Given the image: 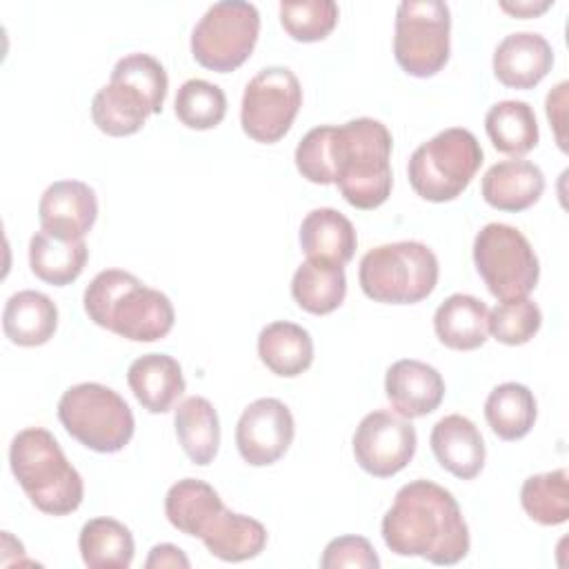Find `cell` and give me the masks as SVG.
I'll return each instance as SVG.
<instances>
[{"mask_svg": "<svg viewBox=\"0 0 569 569\" xmlns=\"http://www.w3.org/2000/svg\"><path fill=\"white\" fill-rule=\"evenodd\" d=\"M391 133L380 120L356 118L307 131L293 160L302 178L313 184H338L351 207L367 211L391 193Z\"/></svg>", "mask_w": 569, "mask_h": 569, "instance_id": "obj_1", "label": "cell"}, {"mask_svg": "<svg viewBox=\"0 0 569 569\" xmlns=\"http://www.w3.org/2000/svg\"><path fill=\"white\" fill-rule=\"evenodd\" d=\"M382 540L396 556L456 565L469 553V527L451 491L431 480L402 485L382 518Z\"/></svg>", "mask_w": 569, "mask_h": 569, "instance_id": "obj_2", "label": "cell"}, {"mask_svg": "<svg viewBox=\"0 0 569 569\" xmlns=\"http://www.w3.org/2000/svg\"><path fill=\"white\" fill-rule=\"evenodd\" d=\"M87 316L131 342H156L173 329L176 311L167 293L122 269L100 271L84 289Z\"/></svg>", "mask_w": 569, "mask_h": 569, "instance_id": "obj_3", "label": "cell"}, {"mask_svg": "<svg viewBox=\"0 0 569 569\" xmlns=\"http://www.w3.org/2000/svg\"><path fill=\"white\" fill-rule=\"evenodd\" d=\"M9 467L31 505L42 513H73L84 498L82 476L67 460L53 433L42 427H29L13 436Z\"/></svg>", "mask_w": 569, "mask_h": 569, "instance_id": "obj_4", "label": "cell"}, {"mask_svg": "<svg viewBox=\"0 0 569 569\" xmlns=\"http://www.w3.org/2000/svg\"><path fill=\"white\" fill-rule=\"evenodd\" d=\"M438 258L418 240H400L369 249L358 269L367 298L385 305H416L438 284Z\"/></svg>", "mask_w": 569, "mask_h": 569, "instance_id": "obj_5", "label": "cell"}, {"mask_svg": "<svg viewBox=\"0 0 569 569\" xmlns=\"http://www.w3.org/2000/svg\"><path fill=\"white\" fill-rule=\"evenodd\" d=\"M482 158V147L469 129L449 127L411 153L409 184L429 202L456 200L473 180Z\"/></svg>", "mask_w": 569, "mask_h": 569, "instance_id": "obj_6", "label": "cell"}, {"mask_svg": "<svg viewBox=\"0 0 569 569\" xmlns=\"http://www.w3.org/2000/svg\"><path fill=\"white\" fill-rule=\"evenodd\" d=\"M58 420L71 438L98 453L124 449L136 431L127 400L100 382L69 387L58 400Z\"/></svg>", "mask_w": 569, "mask_h": 569, "instance_id": "obj_7", "label": "cell"}, {"mask_svg": "<svg viewBox=\"0 0 569 569\" xmlns=\"http://www.w3.org/2000/svg\"><path fill=\"white\" fill-rule=\"evenodd\" d=\"M473 264L498 300L527 298L540 278L533 247L516 227L505 222H489L476 233Z\"/></svg>", "mask_w": 569, "mask_h": 569, "instance_id": "obj_8", "label": "cell"}, {"mask_svg": "<svg viewBox=\"0 0 569 569\" xmlns=\"http://www.w3.org/2000/svg\"><path fill=\"white\" fill-rule=\"evenodd\" d=\"M260 33V13L244 0H222L211 4L191 31L193 60L218 73H229L244 64Z\"/></svg>", "mask_w": 569, "mask_h": 569, "instance_id": "obj_9", "label": "cell"}, {"mask_svg": "<svg viewBox=\"0 0 569 569\" xmlns=\"http://www.w3.org/2000/svg\"><path fill=\"white\" fill-rule=\"evenodd\" d=\"M451 11L440 0H402L396 9L393 56L416 78L436 76L449 60Z\"/></svg>", "mask_w": 569, "mask_h": 569, "instance_id": "obj_10", "label": "cell"}, {"mask_svg": "<svg viewBox=\"0 0 569 569\" xmlns=\"http://www.w3.org/2000/svg\"><path fill=\"white\" fill-rule=\"evenodd\" d=\"M302 104L298 76L287 67L260 69L244 87L240 104L242 131L262 144H273L291 129Z\"/></svg>", "mask_w": 569, "mask_h": 569, "instance_id": "obj_11", "label": "cell"}, {"mask_svg": "<svg viewBox=\"0 0 569 569\" xmlns=\"http://www.w3.org/2000/svg\"><path fill=\"white\" fill-rule=\"evenodd\" d=\"M351 445L362 471L373 478H391L411 462L418 436L407 418L378 409L358 422Z\"/></svg>", "mask_w": 569, "mask_h": 569, "instance_id": "obj_12", "label": "cell"}, {"mask_svg": "<svg viewBox=\"0 0 569 569\" xmlns=\"http://www.w3.org/2000/svg\"><path fill=\"white\" fill-rule=\"evenodd\" d=\"M296 425L289 407L278 398H258L244 407L236 425V447L251 467L278 462L293 442Z\"/></svg>", "mask_w": 569, "mask_h": 569, "instance_id": "obj_13", "label": "cell"}, {"mask_svg": "<svg viewBox=\"0 0 569 569\" xmlns=\"http://www.w3.org/2000/svg\"><path fill=\"white\" fill-rule=\"evenodd\" d=\"M98 218L96 191L80 180H58L49 184L38 202L40 229L56 236L84 240Z\"/></svg>", "mask_w": 569, "mask_h": 569, "instance_id": "obj_14", "label": "cell"}, {"mask_svg": "<svg viewBox=\"0 0 569 569\" xmlns=\"http://www.w3.org/2000/svg\"><path fill=\"white\" fill-rule=\"evenodd\" d=\"M385 393L398 416L411 420L436 411L445 398L440 371L422 360H396L385 376Z\"/></svg>", "mask_w": 569, "mask_h": 569, "instance_id": "obj_15", "label": "cell"}, {"mask_svg": "<svg viewBox=\"0 0 569 569\" xmlns=\"http://www.w3.org/2000/svg\"><path fill=\"white\" fill-rule=\"evenodd\" d=\"M553 64L551 44L533 31L505 36L493 51V73L511 89H533Z\"/></svg>", "mask_w": 569, "mask_h": 569, "instance_id": "obj_16", "label": "cell"}, {"mask_svg": "<svg viewBox=\"0 0 569 569\" xmlns=\"http://www.w3.org/2000/svg\"><path fill=\"white\" fill-rule=\"evenodd\" d=\"M429 445L438 465L460 480L476 478L485 467L482 433L467 416L449 413L440 418L431 429Z\"/></svg>", "mask_w": 569, "mask_h": 569, "instance_id": "obj_17", "label": "cell"}, {"mask_svg": "<svg viewBox=\"0 0 569 569\" xmlns=\"http://www.w3.org/2000/svg\"><path fill=\"white\" fill-rule=\"evenodd\" d=\"M545 191V173L538 164L513 158L496 162L482 176L480 193L485 202L498 211H525L540 200Z\"/></svg>", "mask_w": 569, "mask_h": 569, "instance_id": "obj_18", "label": "cell"}, {"mask_svg": "<svg viewBox=\"0 0 569 569\" xmlns=\"http://www.w3.org/2000/svg\"><path fill=\"white\" fill-rule=\"evenodd\" d=\"M127 382L136 400L149 413H167L184 393L182 367L173 356L144 353L127 369Z\"/></svg>", "mask_w": 569, "mask_h": 569, "instance_id": "obj_19", "label": "cell"}, {"mask_svg": "<svg viewBox=\"0 0 569 569\" xmlns=\"http://www.w3.org/2000/svg\"><path fill=\"white\" fill-rule=\"evenodd\" d=\"M300 247L307 260L345 267L358 247V236L347 216L338 209L320 207L305 216L300 224Z\"/></svg>", "mask_w": 569, "mask_h": 569, "instance_id": "obj_20", "label": "cell"}, {"mask_svg": "<svg viewBox=\"0 0 569 569\" xmlns=\"http://www.w3.org/2000/svg\"><path fill=\"white\" fill-rule=\"evenodd\" d=\"M200 540L211 556L224 562H244L267 547V529L256 518L222 507L202 529Z\"/></svg>", "mask_w": 569, "mask_h": 569, "instance_id": "obj_21", "label": "cell"}, {"mask_svg": "<svg viewBox=\"0 0 569 569\" xmlns=\"http://www.w3.org/2000/svg\"><path fill=\"white\" fill-rule=\"evenodd\" d=\"M438 340L456 351H471L487 342L489 309L482 300L469 293H451L433 313Z\"/></svg>", "mask_w": 569, "mask_h": 569, "instance_id": "obj_22", "label": "cell"}, {"mask_svg": "<svg viewBox=\"0 0 569 569\" xmlns=\"http://www.w3.org/2000/svg\"><path fill=\"white\" fill-rule=\"evenodd\" d=\"M58 329L56 302L33 289L13 293L2 309V331L18 347H40Z\"/></svg>", "mask_w": 569, "mask_h": 569, "instance_id": "obj_23", "label": "cell"}, {"mask_svg": "<svg viewBox=\"0 0 569 569\" xmlns=\"http://www.w3.org/2000/svg\"><path fill=\"white\" fill-rule=\"evenodd\" d=\"M89 258L84 240H71L40 229L29 240V267L47 284L64 287L78 280Z\"/></svg>", "mask_w": 569, "mask_h": 569, "instance_id": "obj_24", "label": "cell"}, {"mask_svg": "<svg viewBox=\"0 0 569 569\" xmlns=\"http://www.w3.org/2000/svg\"><path fill=\"white\" fill-rule=\"evenodd\" d=\"M258 356L271 373L296 378L313 362V340L305 327L276 320L258 333Z\"/></svg>", "mask_w": 569, "mask_h": 569, "instance_id": "obj_25", "label": "cell"}, {"mask_svg": "<svg viewBox=\"0 0 569 569\" xmlns=\"http://www.w3.org/2000/svg\"><path fill=\"white\" fill-rule=\"evenodd\" d=\"M151 113L147 98L122 80H109L91 100L93 124L113 138L138 133Z\"/></svg>", "mask_w": 569, "mask_h": 569, "instance_id": "obj_26", "label": "cell"}, {"mask_svg": "<svg viewBox=\"0 0 569 569\" xmlns=\"http://www.w3.org/2000/svg\"><path fill=\"white\" fill-rule=\"evenodd\" d=\"M176 436L193 465L213 462L220 447V420L213 405L202 396H189L178 402L173 413Z\"/></svg>", "mask_w": 569, "mask_h": 569, "instance_id": "obj_27", "label": "cell"}, {"mask_svg": "<svg viewBox=\"0 0 569 569\" xmlns=\"http://www.w3.org/2000/svg\"><path fill=\"white\" fill-rule=\"evenodd\" d=\"M82 562L89 569H129L136 545L127 525L116 518H91L78 536Z\"/></svg>", "mask_w": 569, "mask_h": 569, "instance_id": "obj_28", "label": "cell"}, {"mask_svg": "<svg viewBox=\"0 0 569 569\" xmlns=\"http://www.w3.org/2000/svg\"><path fill=\"white\" fill-rule=\"evenodd\" d=\"M291 296L307 313L327 316L336 311L347 296L345 267L305 260L291 278Z\"/></svg>", "mask_w": 569, "mask_h": 569, "instance_id": "obj_29", "label": "cell"}, {"mask_svg": "<svg viewBox=\"0 0 569 569\" xmlns=\"http://www.w3.org/2000/svg\"><path fill=\"white\" fill-rule=\"evenodd\" d=\"M218 491L198 478H182L164 496V513L171 527L184 536L200 538L209 520L222 509Z\"/></svg>", "mask_w": 569, "mask_h": 569, "instance_id": "obj_30", "label": "cell"}, {"mask_svg": "<svg viewBox=\"0 0 569 569\" xmlns=\"http://www.w3.org/2000/svg\"><path fill=\"white\" fill-rule=\"evenodd\" d=\"M485 129L491 144L507 156H525L538 144V122L529 102L500 100L485 116Z\"/></svg>", "mask_w": 569, "mask_h": 569, "instance_id": "obj_31", "label": "cell"}, {"mask_svg": "<svg viewBox=\"0 0 569 569\" xmlns=\"http://www.w3.org/2000/svg\"><path fill=\"white\" fill-rule=\"evenodd\" d=\"M538 405L529 387L520 382H502L491 389L485 400V418L491 431L502 440L525 438L536 422Z\"/></svg>", "mask_w": 569, "mask_h": 569, "instance_id": "obj_32", "label": "cell"}, {"mask_svg": "<svg viewBox=\"0 0 569 569\" xmlns=\"http://www.w3.org/2000/svg\"><path fill=\"white\" fill-rule=\"evenodd\" d=\"M567 469L529 476L520 489L525 513L545 527H556L569 518V480Z\"/></svg>", "mask_w": 569, "mask_h": 569, "instance_id": "obj_33", "label": "cell"}, {"mask_svg": "<svg viewBox=\"0 0 569 569\" xmlns=\"http://www.w3.org/2000/svg\"><path fill=\"white\" fill-rule=\"evenodd\" d=\"M173 107L178 120L184 127L204 131L222 122L227 113V96L218 84L202 78H191L180 84Z\"/></svg>", "mask_w": 569, "mask_h": 569, "instance_id": "obj_34", "label": "cell"}, {"mask_svg": "<svg viewBox=\"0 0 569 569\" xmlns=\"http://www.w3.org/2000/svg\"><path fill=\"white\" fill-rule=\"evenodd\" d=\"M338 4L333 0H282L280 24L298 42L325 40L338 24Z\"/></svg>", "mask_w": 569, "mask_h": 569, "instance_id": "obj_35", "label": "cell"}, {"mask_svg": "<svg viewBox=\"0 0 569 569\" xmlns=\"http://www.w3.org/2000/svg\"><path fill=\"white\" fill-rule=\"evenodd\" d=\"M542 325L540 307L529 298L502 300L489 311V333L509 347L529 342Z\"/></svg>", "mask_w": 569, "mask_h": 569, "instance_id": "obj_36", "label": "cell"}, {"mask_svg": "<svg viewBox=\"0 0 569 569\" xmlns=\"http://www.w3.org/2000/svg\"><path fill=\"white\" fill-rule=\"evenodd\" d=\"M111 80H122V82L131 84L147 98L153 113L162 111L167 89H169V78H167V71L160 64V60H156L153 56L140 53V51L127 53L124 58H120L113 64Z\"/></svg>", "mask_w": 569, "mask_h": 569, "instance_id": "obj_37", "label": "cell"}, {"mask_svg": "<svg viewBox=\"0 0 569 569\" xmlns=\"http://www.w3.org/2000/svg\"><path fill=\"white\" fill-rule=\"evenodd\" d=\"M322 569H342V567H356V569H378L380 558L371 542L362 536H340L333 538L320 558Z\"/></svg>", "mask_w": 569, "mask_h": 569, "instance_id": "obj_38", "label": "cell"}, {"mask_svg": "<svg viewBox=\"0 0 569 569\" xmlns=\"http://www.w3.org/2000/svg\"><path fill=\"white\" fill-rule=\"evenodd\" d=\"M567 82H560L558 87H553L547 96V118L556 131V140H558V147L565 151L567 144H565V104H567Z\"/></svg>", "mask_w": 569, "mask_h": 569, "instance_id": "obj_39", "label": "cell"}, {"mask_svg": "<svg viewBox=\"0 0 569 569\" xmlns=\"http://www.w3.org/2000/svg\"><path fill=\"white\" fill-rule=\"evenodd\" d=\"M189 558L184 556V551L171 542H160L149 551V558L144 560L147 569H169V567H180V569H189Z\"/></svg>", "mask_w": 569, "mask_h": 569, "instance_id": "obj_40", "label": "cell"}, {"mask_svg": "<svg viewBox=\"0 0 569 569\" xmlns=\"http://www.w3.org/2000/svg\"><path fill=\"white\" fill-rule=\"evenodd\" d=\"M551 7L549 0H542V2H531V0H520V2H507L502 0L500 2V9L516 16V18H533L542 11H547Z\"/></svg>", "mask_w": 569, "mask_h": 569, "instance_id": "obj_41", "label": "cell"}]
</instances>
